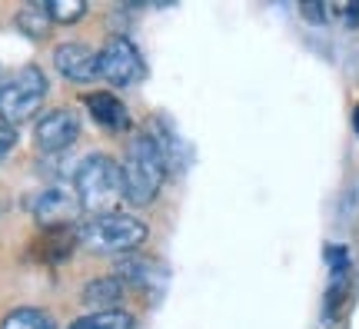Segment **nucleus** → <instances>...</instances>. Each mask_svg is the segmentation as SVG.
Masks as SVG:
<instances>
[{"mask_svg": "<svg viewBox=\"0 0 359 329\" xmlns=\"http://www.w3.org/2000/svg\"><path fill=\"white\" fill-rule=\"evenodd\" d=\"M53 67L74 83L97 80V51H90L87 43H80V40H67V43H60L53 51Z\"/></svg>", "mask_w": 359, "mask_h": 329, "instance_id": "nucleus-8", "label": "nucleus"}, {"mask_svg": "<svg viewBox=\"0 0 359 329\" xmlns=\"http://www.w3.org/2000/svg\"><path fill=\"white\" fill-rule=\"evenodd\" d=\"M43 7H47L53 24H77L80 17L87 13V4H83V0H47Z\"/></svg>", "mask_w": 359, "mask_h": 329, "instance_id": "nucleus-14", "label": "nucleus"}, {"mask_svg": "<svg viewBox=\"0 0 359 329\" xmlns=\"http://www.w3.org/2000/svg\"><path fill=\"white\" fill-rule=\"evenodd\" d=\"M47 100V76L40 67H20L0 83V123L20 127L34 120Z\"/></svg>", "mask_w": 359, "mask_h": 329, "instance_id": "nucleus-4", "label": "nucleus"}, {"mask_svg": "<svg viewBox=\"0 0 359 329\" xmlns=\"http://www.w3.org/2000/svg\"><path fill=\"white\" fill-rule=\"evenodd\" d=\"M74 193L90 216L110 213V206L123 196V170L114 156L93 153L74 173Z\"/></svg>", "mask_w": 359, "mask_h": 329, "instance_id": "nucleus-2", "label": "nucleus"}, {"mask_svg": "<svg viewBox=\"0 0 359 329\" xmlns=\"http://www.w3.org/2000/svg\"><path fill=\"white\" fill-rule=\"evenodd\" d=\"M97 76H103L114 87H133L147 76V64H143L137 43L130 37H110L97 53Z\"/></svg>", "mask_w": 359, "mask_h": 329, "instance_id": "nucleus-5", "label": "nucleus"}, {"mask_svg": "<svg viewBox=\"0 0 359 329\" xmlns=\"http://www.w3.org/2000/svg\"><path fill=\"white\" fill-rule=\"evenodd\" d=\"M77 240L93 253H130L147 240V223L127 213H97L77 229Z\"/></svg>", "mask_w": 359, "mask_h": 329, "instance_id": "nucleus-3", "label": "nucleus"}, {"mask_svg": "<svg viewBox=\"0 0 359 329\" xmlns=\"http://www.w3.org/2000/svg\"><path fill=\"white\" fill-rule=\"evenodd\" d=\"M80 137V120L70 107H57L37 120V147L47 153H60L67 147H74V140Z\"/></svg>", "mask_w": 359, "mask_h": 329, "instance_id": "nucleus-6", "label": "nucleus"}, {"mask_svg": "<svg viewBox=\"0 0 359 329\" xmlns=\"http://www.w3.org/2000/svg\"><path fill=\"white\" fill-rule=\"evenodd\" d=\"M53 20H50V13H47V7L43 4H30V7H24V11L17 13V27L24 30V34H30V37H47Z\"/></svg>", "mask_w": 359, "mask_h": 329, "instance_id": "nucleus-13", "label": "nucleus"}, {"mask_svg": "<svg viewBox=\"0 0 359 329\" xmlns=\"http://www.w3.org/2000/svg\"><path fill=\"white\" fill-rule=\"evenodd\" d=\"M303 13H306L309 20H323L326 17V11H323L320 4H303Z\"/></svg>", "mask_w": 359, "mask_h": 329, "instance_id": "nucleus-16", "label": "nucleus"}, {"mask_svg": "<svg viewBox=\"0 0 359 329\" xmlns=\"http://www.w3.org/2000/svg\"><path fill=\"white\" fill-rule=\"evenodd\" d=\"M0 329H57V323H53V319L47 316L43 309L20 306V309H11V313L4 316Z\"/></svg>", "mask_w": 359, "mask_h": 329, "instance_id": "nucleus-12", "label": "nucleus"}, {"mask_svg": "<svg viewBox=\"0 0 359 329\" xmlns=\"http://www.w3.org/2000/svg\"><path fill=\"white\" fill-rule=\"evenodd\" d=\"M83 103L90 107V114H93V120L100 123V127L107 130H130V114H127V107L116 100L110 90H93V93H87L83 97Z\"/></svg>", "mask_w": 359, "mask_h": 329, "instance_id": "nucleus-9", "label": "nucleus"}, {"mask_svg": "<svg viewBox=\"0 0 359 329\" xmlns=\"http://www.w3.org/2000/svg\"><path fill=\"white\" fill-rule=\"evenodd\" d=\"M13 147H17V133H13V127L0 123V160H4V156H7Z\"/></svg>", "mask_w": 359, "mask_h": 329, "instance_id": "nucleus-15", "label": "nucleus"}, {"mask_svg": "<svg viewBox=\"0 0 359 329\" xmlns=\"http://www.w3.org/2000/svg\"><path fill=\"white\" fill-rule=\"evenodd\" d=\"M353 130H356V137H359V103H356V110H353Z\"/></svg>", "mask_w": 359, "mask_h": 329, "instance_id": "nucleus-17", "label": "nucleus"}, {"mask_svg": "<svg viewBox=\"0 0 359 329\" xmlns=\"http://www.w3.org/2000/svg\"><path fill=\"white\" fill-rule=\"evenodd\" d=\"M83 206H80L77 193L74 190H60V187H50V190H43L34 203V216H37L40 223L47 229H64L74 223V216L80 213Z\"/></svg>", "mask_w": 359, "mask_h": 329, "instance_id": "nucleus-7", "label": "nucleus"}, {"mask_svg": "<svg viewBox=\"0 0 359 329\" xmlns=\"http://www.w3.org/2000/svg\"><path fill=\"white\" fill-rule=\"evenodd\" d=\"M167 153L160 147V140L150 130L133 133L123 153V200L130 206H150L163 190V180H167Z\"/></svg>", "mask_w": 359, "mask_h": 329, "instance_id": "nucleus-1", "label": "nucleus"}, {"mask_svg": "<svg viewBox=\"0 0 359 329\" xmlns=\"http://www.w3.org/2000/svg\"><path fill=\"white\" fill-rule=\"evenodd\" d=\"M67 329H133V316L123 313V309H103V313L74 319Z\"/></svg>", "mask_w": 359, "mask_h": 329, "instance_id": "nucleus-11", "label": "nucleus"}, {"mask_svg": "<svg viewBox=\"0 0 359 329\" xmlns=\"http://www.w3.org/2000/svg\"><path fill=\"white\" fill-rule=\"evenodd\" d=\"M127 296V283L116 276H100L87 283V290H83V303L93 309V313H103V309H114L120 300Z\"/></svg>", "mask_w": 359, "mask_h": 329, "instance_id": "nucleus-10", "label": "nucleus"}]
</instances>
